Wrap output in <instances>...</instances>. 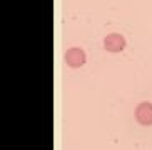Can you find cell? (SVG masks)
Here are the masks:
<instances>
[{
    "mask_svg": "<svg viewBox=\"0 0 152 150\" xmlns=\"http://www.w3.org/2000/svg\"><path fill=\"white\" fill-rule=\"evenodd\" d=\"M65 62L72 68H79L85 63V53L80 49H69L65 52Z\"/></svg>",
    "mask_w": 152,
    "mask_h": 150,
    "instance_id": "obj_2",
    "label": "cell"
},
{
    "mask_svg": "<svg viewBox=\"0 0 152 150\" xmlns=\"http://www.w3.org/2000/svg\"><path fill=\"white\" fill-rule=\"evenodd\" d=\"M135 119L140 125H152V103L142 102L135 108Z\"/></svg>",
    "mask_w": 152,
    "mask_h": 150,
    "instance_id": "obj_1",
    "label": "cell"
},
{
    "mask_svg": "<svg viewBox=\"0 0 152 150\" xmlns=\"http://www.w3.org/2000/svg\"><path fill=\"white\" fill-rule=\"evenodd\" d=\"M104 47L109 52H121L125 47V40L119 33H110V35H107L104 39Z\"/></svg>",
    "mask_w": 152,
    "mask_h": 150,
    "instance_id": "obj_3",
    "label": "cell"
}]
</instances>
